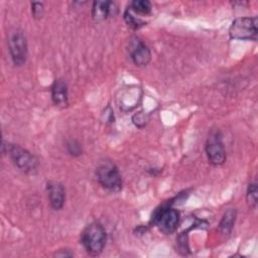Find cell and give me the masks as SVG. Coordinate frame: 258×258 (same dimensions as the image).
I'll return each instance as SVG.
<instances>
[{"mask_svg": "<svg viewBox=\"0 0 258 258\" xmlns=\"http://www.w3.org/2000/svg\"><path fill=\"white\" fill-rule=\"evenodd\" d=\"M257 200H258V189H257V183L251 182L248 185L247 192H246V201L248 206L255 210L257 207Z\"/></svg>", "mask_w": 258, "mask_h": 258, "instance_id": "9a60e30c", "label": "cell"}, {"mask_svg": "<svg viewBox=\"0 0 258 258\" xmlns=\"http://www.w3.org/2000/svg\"><path fill=\"white\" fill-rule=\"evenodd\" d=\"M8 47L12 61L15 66H22L27 57L26 37L21 31H15L10 34Z\"/></svg>", "mask_w": 258, "mask_h": 258, "instance_id": "52a82bcc", "label": "cell"}, {"mask_svg": "<svg viewBox=\"0 0 258 258\" xmlns=\"http://www.w3.org/2000/svg\"><path fill=\"white\" fill-rule=\"evenodd\" d=\"M14 164L24 172H33L37 166V160L28 150L19 145H9L7 149Z\"/></svg>", "mask_w": 258, "mask_h": 258, "instance_id": "8992f818", "label": "cell"}, {"mask_svg": "<svg viewBox=\"0 0 258 258\" xmlns=\"http://www.w3.org/2000/svg\"><path fill=\"white\" fill-rule=\"evenodd\" d=\"M47 196L50 206L54 210H60L63 207L66 200V190L61 183L57 181H49L46 185Z\"/></svg>", "mask_w": 258, "mask_h": 258, "instance_id": "9c48e42d", "label": "cell"}, {"mask_svg": "<svg viewBox=\"0 0 258 258\" xmlns=\"http://www.w3.org/2000/svg\"><path fill=\"white\" fill-rule=\"evenodd\" d=\"M176 242H177V249H178V251L182 255H186L188 253V247H187V242H186L184 233H182L181 235H179L177 237Z\"/></svg>", "mask_w": 258, "mask_h": 258, "instance_id": "e0dca14e", "label": "cell"}, {"mask_svg": "<svg viewBox=\"0 0 258 258\" xmlns=\"http://www.w3.org/2000/svg\"><path fill=\"white\" fill-rule=\"evenodd\" d=\"M54 255L57 256V257H71V256H73L74 254H73L72 252H69V250H66L64 252H62V250H60L59 252L55 253Z\"/></svg>", "mask_w": 258, "mask_h": 258, "instance_id": "ffe728a7", "label": "cell"}, {"mask_svg": "<svg viewBox=\"0 0 258 258\" xmlns=\"http://www.w3.org/2000/svg\"><path fill=\"white\" fill-rule=\"evenodd\" d=\"M129 51L133 62L138 67H145L151 59V51L139 38L133 37L129 43Z\"/></svg>", "mask_w": 258, "mask_h": 258, "instance_id": "ba28073f", "label": "cell"}, {"mask_svg": "<svg viewBox=\"0 0 258 258\" xmlns=\"http://www.w3.org/2000/svg\"><path fill=\"white\" fill-rule=\"evenodd\" d=\"M110 1H95L92 7V16L96 21L105 20L111 13Z\"/></svg>", "mask_w": 258, "mask_h": 258, "instance_id": "8fae6325", "label": "cell"}, {"mask_svg": "<svg viewBox=\"0 0 258 258\" xmlns=\"http://www.w3.org/2000/svg\"><path fill=\"white\" fill-rule=\"evenodd\" d=\"M236 217H237V212L235 209H229L224 213L221 219V222L219 224V228L222 234L229 235L232 232V229L236 221Z\"/></svg>", "mask_w": 258, "mask_h": 258, "instance_id": "7c38bea8", "label": "cell"}, {"mask_svg": "<svg viewBox=\"0 0 258 258\" xmlns=\"http://www.w3.org/2000/svg\"><path fill=\"white\" fill-rule=\"evenodd\" d=\"M205 150L211 164L222 165L226 161V150L224 147L222 134L219 130L211 131L206 141Z\"/></svg>", "mask_w": 258, "mask_h": 258, "instance_id": "5b68a950", "label": "cell"}, {"mask_svg": "<svg viewBox=\"0 0 258 258\" xmlns=\"http://www.w3.org/2000/svg\"><path fill=\"white\" fill-rule=\"evenodd\" d=\"M106 239L107 235L104 227L100 223L94 222L88 225L83 231L81 243L89 254L96 256L103 251L106 245Z\"/></svg>", "mask_w": 258, "mask_h": 258, "instance_id": "6da1fadb", "label": "cell"}, {"mask_svg": "<svg viewBox=\"0 0 258 258\" xmlns=\"http://www.w3.org/2000/svg\"><path fill=\"white\" fill-rule=\"evenodd\" d=\"M124 19L125 22L129 27L132 29H139L140 27L146 25V22L142 20L139 16H137L136 13H134L130 8H128L124 13Z\"/></svg>", "mask_w": 258, "mask_h": 258, "instance_id": "4fadbf2b", "label": "cell"}, {"mask_svg": "<svg viewBox=\"0 0 258 258\" xmlns=\"http://www.w3.org/2000/svg\"><path fill=\"white\" fill-rule=\"evenodd\" d=\"M67 148L69 153L74 156H79L80 154H82V147L80 143H78L76 140L69 141L67 144Z\"/></svg>", "mask_w": 258, "mask_h": 258, "instance_id": "2e32d148", "label": "cell"}, {"mask_svg": "<svg viewBox=\"0 0 258 258\" xmlns=\"http://www.w3.org/2000/svg\"><path fill=\"white\" fill-rule=\"evenodd\" d=\"M179 223V212L168 205L160 206L153 212L151 224L156 226L165 235L172 234Z\"/></svg>", "mask_w": 258, "mask_h": 258, "instance_id": "7a4b0ae2", "label": "cell"}, {"mask_svg": "<svg viewBox=\"0 0 258 258\" xmlns=\"http://www.w3.org/2000/svg\"><path fill=\"white\" fill-rule=\"evenodd\" d=\"M51 99L58 107H67L69 104L68 86L63 80L57 79L53 82L51 87Z\"/></svg>", "mask_w": 258, "mask_h": 258, "instance_id": "30bf717a", "label": "cell"}, {"mask_svg": "<svg viewBox=\"0 0 258 258\" xmlns=\"http://www.w3.org/2000/svg\"><path fill=\"white\" fill-rule=\"evenodd\" d=\"M129 8L136 14L147 15L151 12L152 5L147 0H134L130 3Z\"/></svg>", "mask_w": 258, "mask_h": 258, "instance_id": "5bb4252c", "label": "cell"}, {"mask_svg": "<svg viewBox=\"0 0 258 258\" xmlns=\"http://www.w3.org/2000/svg\"><path fill=\"white\" fill-rule=\"evenodd\" d=\"M132 120H133V123H134L137 127H139V128L145 126V125H146V122H147V119H146L145 115L143 114V112H139V113H137L136 115H134L133 118H132Z\"/></svg>", "mask_w": 258, "mask_h": 258, "instance_id": "d6986e66", "label": "cell"}, {"mask_svg": "<svg viewBox=\"0 0 258 258\" xmlns=\"http://www.w3.org/2000/svg\"><path fill=\"white\" fill-rule=\"evenodd\" d=\"M43 4L41 2H32L31 3V12L34 18H41L43 15Z\"/></svg>", "mask_w": 258, "mask_h": 258, "instance_id": "ac0fdd59", "label": "cell"}, {"mask_svg": "<svg viewBox=\"0 0 258 258\" xmlns=\"http://www.w3.org/2000/svg\"><path fill=\"white\" fill-rule=\"evenodd\" d=\"M99 183L106 189L118 192L122 189V177L117 166L111 161L102 162L96 170Z\"/></svg>", "mask_w": 258, "mask_h": 258, "instance_id": "3957f363", "label": "cell"}, {"mask_svg": "<svg viewBox=\"0 0 258 258\" xmlns=\"http://www.w3.org/2000/svg\"><path fill=\"white\" fill-rule=\"evenodd\" d=\"M257 31L256 16L236 18L229 28L230 37L241 40H256Z\"/></svg>", "mask_w": 258, "mask_h": 258, "instance_id": "277c9868", "label": "cell"}]
</instances>
